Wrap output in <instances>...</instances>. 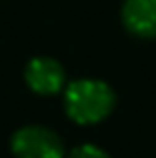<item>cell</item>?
I'll return each instance as SVG.
<instances>
[{"instance_id":"1","label":"cell","mask_w":156,"mask_h":158,"mask_svg":"<svg viewBox=\"0 0 156 158\" xmlns=\"http://www.w3.org/2000/svg\"><path fill=\"white\" fill-rule=\"evenodd\" d=\"M64 108L76 124H96L114 108V92L102 80H76L66 88Z\"/></svg>"},{"instance_id":"2","label":"cell","mask_w":156,"mask_h":158,"mask_svg":"<svg viewBox=\"0 0 156 158\" xmlns=\"http://www.w3.org/2000/svg\"><path fill=\"white\" fill-rule=\"evenodd\" d=\"M16 158H62L64 146L56 132L44 126H24L12 136Z\"/></svg>"},{"instance_id":"3","label":"cell","mask_w":156,"mask_h":158,"mask_svg":"<svg viewBox=\"0 0 156 158\" xmlns=\"http://www.w3.org/2000/svg\"><path fill=\"white\" fill-rule=\"evenodd\" d=\"M24 78L36 94H56L64 84V68L52 58H32Z\"/></svg>"},{"instance_id":"4","label":"cell","mask_w":156,"mask_h":158,"mask_svg":"<svg viewBox=\"0 0 156 158\" xmlns=\"http://www.w3.org/2000/svg\"><path fill=\"white\" fill-rule=\"evenodd\" d=\"M122 20L132 34L140 38L156 36V0H126Z\"/></svg>"},{"instance_id":"5","label":"cell","mask_w":156,"mask_h":158,"mask_svg":"<svg viewBox=\"0 0 156 158\" xmlns=\"http://www.w3.org/2000/svg\"><path fill=\"white\" fill-rule=\"evenodd\" d=\"M70 158H110V154H106L102 148L94 144H82L70 152Z\"/></svg>"}]
</instances>
